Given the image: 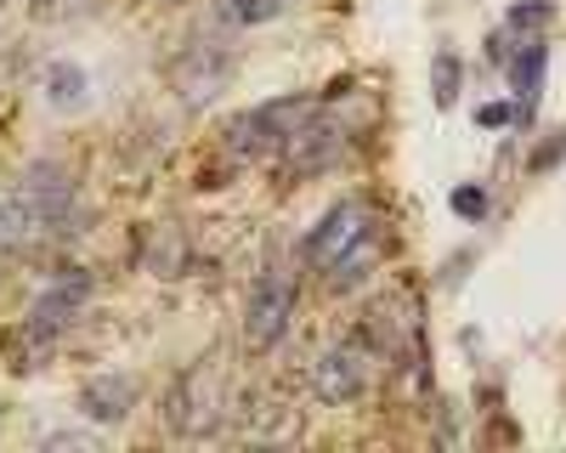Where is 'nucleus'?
<instances>
[{"label": "nucleus", "mask_w": 566, "mask_h": 453, "mask_svg": "<svg viewBox=\"0 0 566 453\" xmlns=\"http://www.w3.org/2000/svg\"><path fill=\"white\" fill-rule=\"evenodd\" d=\"M306 119H312V103H295V97L261 103V108H250V114H239V119L227 125V148H232V154H250V159L283 154V143H290Z\"/></svg>", "instance_id": "obj_1"}, {"label": "nucleus", "mask_w": 566, "mask_h": 453, "mask_svg": "<svg viewBox=\"0 0 566 453\" xmlns=\"http://www.w3.org/2000/svg\"><path fill=\"white\" fill-rule=\"evenodd\" d=\"M295 317V284L283 272H266V278L250 289V306H244V346L250 351H272L283 340Z\"/></svg>", "instance_id": "obj_2"}, {"label": "nucleus", "mask_w": 566, "mask_h": 453, "mask_svg": "<svg viewBox=\"0 0 566 453\" xmlns=\"http://www.w3.org/2000/svg\"><path fill=\"white\" fill-rule=\"evenodd\" d=\"M170 80H176V91H181L187 108H205V103L221 97V85L232 80V57L221 52V45H210V40H193V45L176 57Z\"/></svg>", "instance_id": "obj_3"}, {"label": "nucleus", "mask_w": 566, "mask_h": 453, "mask_svg": "<svg viewBox=\"0 0 566 453\" xmlns=\"http://www.w3.org/2000/svg\"><path fill=\"white\" fill-rule=\"evenodd\" d=\"M374 233V215L363 210V204H335V210H328L317 227H312V239H306V261L317 266V272H328V266H335L352 244H363Z\"/></svg>", "instance_id": "obj_4"}, {"label": "nucleus", "mask_w": 566, "mask_h": 453, "mask_svg": "<svg viewBox=\"0 0 566 453\" xmlns=\"http://www.w3.org/2000/svg\"><path fill=\"white\" fill-rule=\"evenodd\" d=\"M346 154V130H335V125H317V119H306L290 143H283V170H295V176H312V170H328Z\"/></svg>", "instance_id": "obj_5"}, {"label": "nucleus", "mask_w": 566, "mask_h": 453, "mask_svg": "<svg viewBox=\"0 0 566 453\" xmlns=\"http://www.w3.org/2000/svg\"><path fill=\"white\" fill-rule=\"evenodd\" d=\"M85 295H91V278H85V272H69V278H57L52 289H45V295L34 301L29 335H34V340H52V335L69 324V317L85 306Z\"/></svg>", "instance_id": "obj_6"}, {"label": "nucleus", "mask_w": 566, "mask_h": 453, "mask_svg": "<svg viewBox=\"0 0 566 453\" xmlns=\"http://www.w3.org/2000/svg\"><path fill=\"white\" fill-rule=\"evenodd\" d=\"M130 408H136V380L130 375H91L80 386V414L97 420V425L130 420Z\"/></svg>", "instance_id": "obj_7"}, {"label": "nucleus", "mask_w": 566, "mask_h": 453, "mask_svg": "<svg viewBox=\"0 0 566 453\" xmlns=\"http://www.w3.org/2000/svg\"><path fill=\"white\" fill-rule=\"evenodd\" d=\"M216 420V380H205V369H187L170 391V425L181 436H199Z\"/></svg>", "instance_id": "obj_8"}, {"label": "nucleus", "mask_w": 566, "mask_h": 453, "mask_svg": "<svg viewBox=\"0 0 566 453\" xmlns=\"http://www.w3.org/2000/svg\"><path fill=\"white\" fill-rule=\"evenodd\" d=\"M312 386H317L323 402H352L363 391V357H357V346H328L312 362Z\"/></svg>", "instance_id": "obj_9"}, {"label": "nucleus", "mask_w": 566, "mask_h": 453, "mask_svg": "<svg viewBox=\"0 0 566 453\" xmlns=\"http://www.w3.org/2000/svg\"><path fill=\"white\" fill-rule=\"evenodd\" d=\"M544 63H549V52L538 40H527L522 34V52L510 57V85H515V119H533L538 114V91H544Z\"/></svg>", "instance_id": "obj_10"}, {"label": "nucleus", "mask_w": 566, "mask_h": 453, "mask_svg": "<svg viewBox=\"0 0 566 453\" xmlns=\"http://www.w3.org/2000/svg\"><path fill=\"white\" fill-rule=\"evenodd\" d=\"M374 261H380V233H368L363 244H352L335 266L323 272V278L335 284V289H352V284H363V278H368V266H374Z\"/></svg>", "instance_id": "obj_11"}, {"label": "nucleus", "mask_w": 566, "mask_h": 453, "mask_svg": "<svg viewBox=\"0 0 566 453\" xmlns=\"http://www.w3.org/2000/svg\"><path fill=\"white\" fill-rule=\"evenodd\" d=\"M85 97V69L80 63H52L45 69V103L52 108H74Z\"/></svg>", "instance_id": "obj_12"}, {"label": "nucleus", "mask_w": 566, "mask_h": 453, "mask_svg": "<svg viewBox=\"0 0 566 453\" xmlns=\"http://www.w3.org/2000/svg\"><path fill=\"white\" fill-rule=\"evenodd\" d=\"M283 7H290V0H216V18L221 23H272Z\"/></svg>", "instance_id": "obj_13"}, {"label": "nucleus", "mask_w": 566, "mask_h": 453, "mask_svg": "<svg viewBox=\"0 0 566 453\" xmlns=\"http://www.w3.org/2000/svg\"><path fill=\"white\" fill-rule=\"evenodd\" d=\"M453 103H459V57L437 52V108H453Z\"/></svg>", "instance_id": "obj_14"}, {"label": "nucleus", "mask_w": 566, "mask_h": 453, "mask_svg": "<svg viewBox=\"0 0 566 453\" xmlns=\"http://www.w3.org/2000/svg\"><path fill=\"white\" fill-rule=\"evenodd\" d=\"M555 18V7H549V0H522V7H510V29H544Z\"/></svg>", "instance_id": "obj_15"}, {"label": "nucleus", "mask_w": 566, "mask_h": 453, "mask_svg": "<svg viewBox=\"0 0 566 453\" xmlns=\"http://www.w3.org/2000/svg\"><path fill=\"white\" fill-rule=\"evenodd\" d=\"M85 12H91V0H34V18H45V23L85 18Z\"/></svg>", "instance_id": "obj_16"}, {"label": "nucleus", "mask_w": 566, "mask_h": 453, "mask_svg": "<svg viewBox=\"0 0 566 453\" xmlns=\"http://www.w3.org/2000/svg\"><path fill=\"white\" fill-rule=\"evenodd\" d=\"M453 215L482 221L488 215V188H453Z\"/></svg>", "instance_id": "obj_17"}, {"label": "nucleus", "mask_w": 566, "mask_h": 453, "mask_svg": "<svg viewBox=\"0 0 566 453\" xmlns=\"http://www.w3.org/2000/svg\"><path fill=\"white\" fill-rule=\"evenodd\" d=\"M515 119V103H488V108H476V125H488V130H499V125H510Z\"/></svg>", "instance_id": "obj_18"}, {"label": "nucleus", "mask_w": 566, "mask_h": 453, "mask_svg": "<svg viewBox=\"0 0 566 453\" xmlns=\"http://www.w3.org/2000/svg\"><path fill=\"white\" fill-rule=\"evenodd\" d=\"M0 215H7V204H0Z\"/></svg>", "instance_id": "obj_19"}]
</instances>
